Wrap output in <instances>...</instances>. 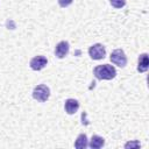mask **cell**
<instances>
[{"label": "cell", "mask_w": 149, "mask_h": 149, "mask_svg": "<svg viewBox=\"0 0 149 149\" xmlns=\"http://www.w3.org/2000/svg\"><path fill=\"white\" fill-rule=\"evenodd\" d=\"M93 74L99 80H111L116 76V70L113 65L101 64L93 69Z\"/></svg>", "instance_id": "cell-1"}, {"label": "cell", "mask_w": 149, "mask_h": 149, "mask_svg": "<svg viewBox=\"0 0 149 149\" xmlns=\"http://www.w3.org/2000/svg\"><path fill=\"white\" fill-rule=\"evenodd\" d=\"M50 97V88L44 85V84H40L37 86L34 87L33 90V98L40 102H44L49 99Z\"/></svg>", "instance_id": "cell-2"}, {"label": "cell", "mask_w": 149, "mask_h": 149, "mask_svg": "<svg viewBox=\"0 0 149 149\" xmlns=\"http://www.w3.org/2000/svg\"><path fill=\"white\" fill-rule=\"evenodd\" d=\"M111 62L120 68H125L127 65V56L125 54V51L122 49H115L112 51L111 57H109Z\"/></svg>", "instance_id": "cell-3"}, {"label": "cell", "mask_w": 149, "mask_h": 149, "mask_svg": "<svg viewBox=\"0 0 149 149\" xmlns=\"http://www.w3.org/2000/svg\"><path fill=\"white\" fill-rule=\"evenodd\" d=\"M88 55H90V57H91L92 59L99 61V59H102V58L105 57V55H106V49H105V47H104L102 44L95 43V44H93V45L90 47V49H88Z\"/></svg>", "instance_id": "cell-4"}, {"label": "cell", "mask_w": 149, "mask_h": 149, "mask_svg": "<svg viewBox=\"0 0 149 149\" xmlns=\"http://www.w3.org/2000/svg\"><path fill=\"white\" fill-rule=\"evenodd\" d=\"M47 64H48V59H47L44 56H42V55H38V56L33 57V58L30 59V62H29L30 68H31L33 70H35V71L42 70Z\"/></svg>", "instance_id": "cell-5"}, {"label": "cell", "mask_w": 149, "mask_h": 149, "mask_svg": "<svg viewBox=\"0 0 149 149\" xmlns=\"http://www.w3.org/2000/svg\"><path fill=\"white\" fill-rule=\"evenodd\" d=\"M70 50V44L66 41H61L55 47V56L57 58H64Z\"/></svg>", "instance_id": "cell-6"}, {"label": "cell", "mask_w": 149, "mask_h": 149, "mask_svg": "<svg viewBox=\"0 0 149 149\" xmlns=\"http://www.w3.org/2000/svg\"><path fill=\"white\" fill-rule=\"evenodd\" d=\"M79 108V102L78 100L76 99H72V98H69L65 100L64 102V109L68 114H74Z\"/></svg>", "instance_id": "cell-7"}, {"label": "cell", "mask_w": 149, "mask_h": 149, "mask_svg": "<svg viewBox=\"0 0 149 149\" xmlns=\"http://www.w3.org/2000/svg\"><path fill=\"white\" fill-rule=\"evenodd\" d=\"M149 66V61H148V54H142L139 56L137 59V71L139 72H146Z\"/></svg>", "instance_id": "cell-8"}, {"label": "cell", "mask_w": 149, "mask_h": 149, "mask_svg": "<svg viewBox=\"0 0 149 149\" xmlns=\"http://www.w3.org/2000/svg\"><path fill=\"white\" fill-rule=\"evenodd\" d=\"M105 144V140L99 136V135H93L90 140V143H88V147L92 148V149H99L101 147H104Z\"/></svg>", "instance_id": "cell-9"}, {"label": "cell", "mask_w": 149, "mask_h": 149, "mask_svg": "<svg viewBox=\"0 0 149 149\" xmlns=\"http://www.w3.org/2000/svg\"><path fill=\"white\" fill-rule=\"evenodd\" d=\"M87 146H88L87 136H86L85 134H79V135H78V137L76 139L74 148H77V149H85Z\"/></svg>", "instance_id": "cell-10"}, {"label": "cell", "mask_w": 149, "mask_h": 149, "mask_svg": "<svg viewBox=\"0 0 149 149\" xmlns=\"http://www.w3.org/2000/svg\"><path fill=\"white\" fill-rule=\"evenodd\" d=\"M109 3L114 8H122L126 5V0H109Z\"/></svg>", "instance_id": "cell-11"}, {"label": "cell", "mask_w": 149, "mask_h": 149, "mask_svg": "<svg viewBox=\"0 0 149 149\" xmlns=\"http://www.w3.org/2000/svg\"><path fill=\"white\" fill-rule=\"evenodd\" d=\"M57 1H58V5H59L61 7L65 8V7L70 6V5L72 3V1H73V0H57Z\"/></svg>", "instance_id": "cell-12"}, {"label": "cell", "mask_w": 149, "mask_h": 149, "mask_svg": "<svg viewBox=\"0 0 149 149\" xmlns=\"http://www.w3.org/2000/svg\"><path fill=\"white\" fill-rule=\"evenodd\" d=\"M141 144H140V142L139 141H134V142H127L126 144H125V148H132V147H140Z\"/></svg>", "instance_id": "cell-13"}]
</instances>
